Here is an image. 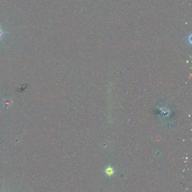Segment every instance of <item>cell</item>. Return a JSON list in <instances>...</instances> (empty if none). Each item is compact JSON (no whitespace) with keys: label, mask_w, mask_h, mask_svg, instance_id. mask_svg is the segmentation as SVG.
Returning a JSON list of instances; mask_svg holds the SVG:
<instances>
[{"label":"cell","mask_w":192,"mask_h":192,"mask_svg":"<svg viewBox=\"0 0 192 192\" xmlns=\"http://www.w3.org/2000/svg\"><path fill=\"white\" fill-rule=\"evenodd\" d=\"M4 32H3L2 31H1V30H0V37H1V36L2 34H4ZM0 39H1V38H0Z\"/></svg>","instance_id":"cell-1"}]
</instances>
